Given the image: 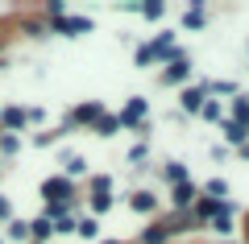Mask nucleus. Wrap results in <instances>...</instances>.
Instances as JSON below:
<instances>
[{"mask_svg":"<svg viewBox=\"0 0 249 244\" xmlns=\"http://www.w3.org/2000/svg\"><path fill=\"white\" fill-rule=\"evenodd\" d=\"M232 116H237V124H249V99H237L232 104Z\"/></svg>","mask_w":249,"mask_h":244,"instance_id":"nucleus-11","label":"nucleus"},{"mask_svg":"<svg viewBox=\"0 0 249 244\" xmlns=\"http://www.w3.org/2000/svg\"><path fill=\"white\" fill-rule=\"evenodd\" d=\"M29 236H37V240H46V236H54V228L46 224V219H34V228H29Z\"/></svg>","mask_w":249,"mask_h":244,"instance_id":"nucleus-10","label":"nucleus"},{"mask_svg":"<svg viewBox=\"0 0 249 244\" xmlns=\"http://www.w3.org/2000/svg\"><path fill=\"white\" fill-rule=\"evenodd\" d=\"M166 236H170V228H166V224H154L150 232L142 236V240H145V244H162V240H166Z\"/></svg>","mask_w":249,"mask_h":244,"instance_id":"nucleus-6","label":"nucleus"},{"mask_svg":"<svg viewBox=\"0 0 249 244\" xmlns=\"http://www.w3.org/2000/svg\"><path fill=\"white\" fill-rule=\"evenodd\" d=\"M104 116V108L100 104H88V108H79V120H100Z\"/></svg>","mask_w":249,"mask_h":244,"instance_id":"nucleus-13","label":"nucleus"},{"mask_svg":"<svg viewBox=\"0 0 249 244\" xmlns=\"http://www.w3.org/2000/svg\"><path fill=\"white\" fill-rule=\"evenodd\" d=\"M133 211H154V195H133Z\"/></svg>","mask_w":249,"mask_h":244,"instance_id":"nucleus-12","label":"nucleus"},{"mask_svg":"<svg viewBox=\"0 0 249 244\" xmlns=\"http://www.w3.org/2000/svg\"><path fill=\"white\" fill-rule=\"evenodd\" d=\"M4 120H9L13 129H21V124H25V112H21V108H9V112H4Z\"/></svg>","mask_w":249,"mask_h":244,"instance_id":"nucleus-16","label":"nucleus"},{"mask_svg":"<svg viewBox=\"0 0 249 244\" xmlns=\"http://www.w3.org/2000/svg\"><path fill=\"white\" fill-rule=\"evenodd\" d=\"M96 129L108 137V132H116V129H121V120H116V116H100V120H96Z\"/></svg>","mask_w":249,"mask_h":244,"instance_id":"nucleus-8","label":"nucleus"},{"mask_svg":"<svg viewBox=\"0 0 249 244\" xmlns=\"http://www.w3.org/2000/svg\"><path fill=\"white\" fill-rule=\"evenodd\" d=\"M166 178L170 182H183V166H166Z\"/></svg>","mask_w":249,"mask_h":244,"instance_id":"nucleus-19","label":"nucleus"},{"mask_svg":"<svg viewBox=\"0 0 249 244\" xmlns=\"http://www.w3.org/2000/svg\"><path fill=\"white\" fill-rule=\"evenodd\" d=\"M187 203H191V186L178 182V186H175V207H187Z\"/></svg>","mask_w":249,"mask_h":244,"instance_id":"nucleus-9","label":"nucleus"},{"mask_svg":"<svg viewBox=\"0 0 249 244\" xmlns=\"http://www.w3.org/2000/svg\"><path fill=\"white\" fill-rule=\"evenodd\" d=\"M183 108L187 112H199V108H204V87H187L183 91Z\"/></svg>","mask_w":249,"mask_h":244,"instance_id":"nucleus-4","label":"nucleus"},{"mask_svg":"<svg viewBox=\"0 0 249 244\" xmlns=\"http://www.w3.org/2000/svg\"><path fill=\"white\" fill-rule=\"evenodd\" d=\"M183 25H187V29H199V25H204V13H199V9H191V13L183 17Z\"/></svg>","mask_w":249,"mask_h":244,"instance_id":"nucleus-15","label":"nucleus"},{"mask_svg":"<svg viewBox=\"0 0 249 244\" xmlns=\"http://www.w3.org/2000/svg\"><path fill=\"white\" fill-rule=\"evenodd\" d=\"M42 195H46V199H71V182H67V178H50V182H46L42 186Z\"/></svg>","mask_w":249,"mask_h":244,"instance_id":"nucleus-2","label":"nucleus"},{"mask_svg":"<svg viewBox=\"0 0 249 244\" xmlns=\"http://www.w3.org/2000/svg\"><path fill=\"white\" fill-rule=\"evenodd\" d=\"M58 29H62V33H83V29H91V21L88 17H62Z\"/></svg>","mask_w":249,"mask_h":244,"instance_id":"nucleus-5","label":"nucleus"},{"mask_svg":"<svg viewBox=\"0 0 249 244\" xmlns=\"http://www.w3.org/2000/svg\"><path fill=\"white\" fill-rule=\"evenodd\" d=\"M145 120V99H129V108H124L121 124H142Z\"/></svg>","mask_w":249,"mask_h":244,"instance_id":"nucleus-3","label":"nucleus"},{"mask_svg":"<svg viewBox=\"0 0 249 244\" xmlns=\"http://www.w3.org/2000/svg\"><path fill=\"white\" fill-rule=\"evenodd\" d=\"M224 132H229V141H245V124H237V120L224 124Z\"/></svg>","mask_w":249,"mask_h":244,"instance_id":"nucleus-14","label":"nucleus"},{"mask_svg":"<svg viewBox=\"0 0 249 244\" xmlns=\"http://www.w3.org/2000/svg\"><path fill=\"white\" fill-rule=\"evenodd\" d=\"M187 75H191V66H187V62H175V66L166 70V83H183Z\"/></svg>","mask_w":249,"mask_h":244,"instance_id":"nucleus-7","label":"nucleus"},{"mask_svg":"<svg viewBox=\"0 0 249 244\" xmlns=\"http://www.w3.org/2000/svg\"><path fill=\"white\" fill-rule=\"evenodd\" d=\"M108 203H112V199H108V191H96V199H91V207H96V211H108Z\"/></svg>","mask_w":249,"mask_h":244,"instance_id":"nucleus-17","label":"nucleus"},{"mask_svg":"<svg viewBox=\"0 0 249 244\" xmlns=\"http://www.w3.org/2000/svg\"><path fill=\"white\" fill-rule=\"evenodd\" d=\"M162 54H170V33H162L154 46H145V50H137V62H154V58H162Z\"/></svg>","mask_w":249,"mask_h":244,"instance_id":"nucleus-1","label":"nucleus"},{"mask_svg":"<svg viewBox=\"0 0 249 244\" xmlns=\"http://www.w3.org/2000/svg\"><path fill=\"white\" fill-rule=\"evenodd\" d=\"M83 166H88L83 157H71V162H67V174H83Z\"/></svg>","mask_w":249,"mask_h":244,"instance_id":"nucleus-18","label":"nucleus"}]
</instances>
